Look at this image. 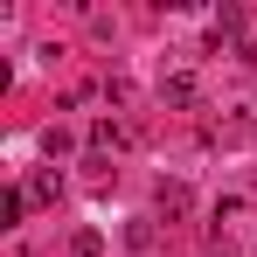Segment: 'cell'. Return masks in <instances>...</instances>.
Instances as JSON below:
<instances>
[{
    "label": "cell",
    "mask_w": 257,
    "mask_h": 257,
    "mask_svg": "<svg viewBox=\"0 0 257 257\" xmlns=\"http://www.w3.org/2000/svg\"><path fill=\"white\" fill-rule=\"evenodd\" d=\"M56 195H63V174H56V167L28 174V202H56Z\"/></svg>",
    "instance_id": "6da1fadb"
},
{
    "label": "cell",
    "mask_w": 257,
    "mask_h": 257,
    "mask_svg": "<svg viewBox=\"0 0 257 257\" xmlns=\"http://www.w3.org/2000/svg\"><path fill=\"white\" fill-rule=\"evenodd\" d=\"M70 257H104V236H97V229H77V236H70Z\"/></svg>",
    "instance_id": "5b68a950"
},
{
    "label": "cell",
    "mask_w": 257,
    "mask_h": 257,
    "mask_svg": "<svg viewBox=\"0 0 257 257\" xmlns=\"http://www.w3.org/2000/svg\"><path fill=\"white\" fill-rule=\"evenodd\" d=\"M160 215H188V188L181 181H160Z\"/></svg>",
    "instance_id": "3957f363"
},
{
    "label": "cell",
    "mask_w": 257,
    "mask_h": 257,
    "mask_svg": "<svg viewBox=\"0 0 257 257\" xmlns=\"http://www.w3.org/2000/svg\"><path fill=\"white\" fill-rule=\"evenodd\" d=\"M229 35H243V7H222L215 14V42H229Z\"/></svg>",
    "instance_id": "8992f818"
},
{
    "label": "cell",
    "mask_w": 257,
    "mask_h": 257,
    "mask_svg": "<svg viewBox=\"0 0 257 257\" xmlns=\"http://www.w3.org/2000/svg\"><path fill=\"white\" fill-rule=\"evenodd\" d=\"M160 97H167V104H195V77H167Z\"/></svg>",
    "instance_id": "277c9868"
},
{
    "label": "cell",
    "mask_w": 257,
    "mask_h": 257,
    "mask_svg": "<svg viewBox=\"0 0 257 257\" xmlns=\"http://www.w3.org/2000/svg\"><path fill=\"white\" fill-rule=\"evenodd\" d=\"M21 215H28V188H7V195H0V222H7V229H14V222H21Z\"/></svg>",
    "instance_id": "7a4b0ae2"
}]
</instances>
